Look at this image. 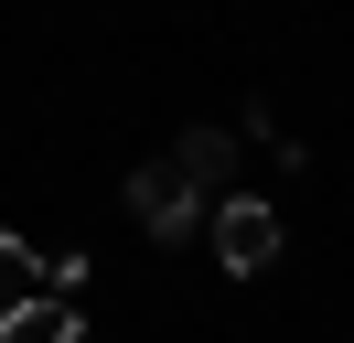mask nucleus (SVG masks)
<instances>
[{"label": "nucleus", "mask_w": 354, "mask_h": 343, "mask_svg": "<svg viewBox=\"0 0 354 343\" xmlns=\"http://www.w3.org/2000/svg\"><path fill=\"white\" fill-rule=\"evenodd\" d=\"M268 257H279V204L225 193V204H215V268H225V279H258Z\"/></svg>", "instance_id": "obj_1"}, {"label": "nucleus", "mask_w": 354, "mask_h": 343, "mask_svg": "<svg viewBox=\"0 0 354 343\" xmlns=\"http://www.w3.org/2000/svg\"><path fill=\"white\" fill-rule=\"evenodd\" d=\"M129 214H140V225H151V236H161V247H183V236H194V225H204V193H194V183H183V172H172V161H151V172H129Z\"/></svg>", "instance_id": "obj_2"}, {"label": "nucleus", "mask_w": 354, "mask_h": 343, "mask_svg": "<svg viewBox=\"0 0 354 343\" xmlns=\"http://www.w3.org/2000/svg\"><path fill=\"white\" fill-rule=\"evenodd\" d=\"M172 172L204 193V204H225V172H236V129H183V140H172Z\"/></svg>", "instance_id": "obj_3"}, {"label": "nucleus", "mask_w": 354, "mask_h": 343, "mask_svg": "<svg viewBox=\"0 0 354 343\" xmlns=\"http://www.w3.org/2000/svg\"><path fill=\"white\" fill-rule=\"evenodd\" d=\"M0 343H86V322H75V300H44V290H32L22 311L0 322Z\"/></svg>", "instance_id": "obj_4"}, {"label": "nucleus", "mask_w": 354, "mask_h": 343, "mask_svg": "<svg viewBox=\"0 0 354 343\" xmlns=\"http://www.w3.org/2000/svg\"><path fill=\"white\" fill-rule=\"evenodd\" d=\"M86 279H97V257H86V247H54V257H44V300H75Z\"/></svg>", "instance_id": "obj_5"}, {"label": "nucleus", "mask_w": 354, "mask_h": 343, "mask_svg": "<svg viewBox=\"0 0 354 343\" xmlns=\"http://www.w3.org/2000/svg\"><path fill=\"white\" fill-rule=\"evenodd\" d=\"M0 290H44V257H32L11 225H0Z\"/></svg>", "instance_id": "obj_6"}]
</instances>
